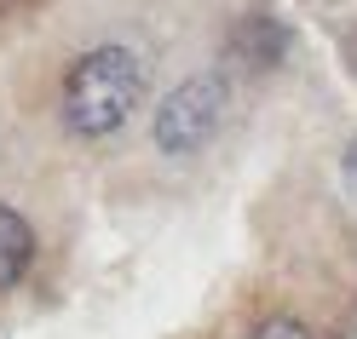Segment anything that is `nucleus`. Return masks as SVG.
Instances as JSON below:
<instances>
[{"label":"nucleus","instance_id":"nucleus-1","mask_svg":"<svg viewBox=\"0 0 357 339\" xmlns=\"http://www.w3.org/2000/svg\"><path fill=\"white\" fill-rule=\"evenodd\" d=\"M150 70L127 40H104V47L81 52L63 70V93H58V116L75 139H109L121 132L144 104Z\"/></svg>","mask_w":357,"mask_h":339},{"label":"nucleus","instance_id":"nucleus-2","mask_svg":"<svg viewBox=\"0 0 357 339\" xmlns=\"http://www.w3.org/2000/svg\"><path fill=\"white\" fill-rule=\"evenodd\" d=\"M225 109H231L225 70H196L155 104L150 139H155V150H162L167 161H190V155H202L213 144V132L225 127Z\"/></svg>","mask_w":357,"mask_h":339},{"label":"nucleus","instance_id":"nucleus-3","mask_svg":"<svg viewBox=\"0 0 357 339\" xmlns=\"http://www.w3.org/2000/svg\"><path fill=\"white\" fill-rule=\"evenodd\" d=\"M288 47H294V35H288L282 17L248 12V17H236L231 35H225V70H236V75H271L277 63L288 58Z\"/></svg>","mask_w":357,"mask_h":339},{"label":"nucleus","instance_id":"nucleus-4","mask_svg":"<svg viewBox=\"0 0 357 339\" xmlns=\"http://www.w3.org/2000/svg\"><path fill=\"white\" fill-rule=\"evenodd\" d=\"M29 265H35V230H29V219L17 207L0 201V293L24 282Z\"/></svg>","mask_w":357,"mask_h":339},{"label":"nucleus","instance_id":"nucleus-5","mask_svg":"<svg viewBox=\"0 0 357 339\" xmlns=\"http://www.w3.org/2000/svg\"><path fill=\"white\" fill-rule=\"evenodd\" d=\"M236 339H311V328L300 316H288V310H271V316H259L254 328H242Z\"/></svg>","mask_w":357,"mask_h":339},{"label":"nucleus","instance_id":"nucleus-6","mask_svg":"<svg viewBox=\"0 0 357 339\" xmlns=\"http://www.w3.org/2000/svg\"><path fill=\"white\" fill-rule=\"evenodd\" d=\"M340 178H346V190L357 196V132L346 139V150H340Z\"/></svg>","mask_w":357,"mask_h":339}]
</instances>
